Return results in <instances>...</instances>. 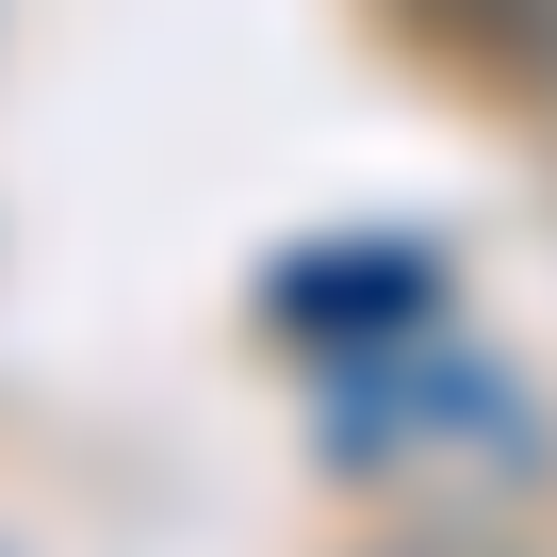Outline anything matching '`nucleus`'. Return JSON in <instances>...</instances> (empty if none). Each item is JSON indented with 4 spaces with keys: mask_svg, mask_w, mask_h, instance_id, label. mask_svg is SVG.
<instances>
[{
    "mask_svg": "<svg viewBox=\"0 0 557 557\" xmlns=\"http://www.w3.org/2000/svg\"><path fill=\"white\" fill-rule=\"evenodd\" d=\"M426 246H296L278 262V329H329V345H361V329H410L426 312Z\"/></svg>",
    "mask_w": 557,
    "mask_h": 557,
    "instance_id": "1",
    "label": "nucleus"
},
{
    "mask_svg": "<svg viewBox=\"0 0 557 557\" xmlns=\"http://www.w3.org/2000/svg\"><path fill=\"white\" fill-rule=\"evenodd\" d=\"M410 17L492 83H557V0H410Z\"/></svg>",
    "mask_w": 557,
    "mask_h": 557,
    "instance_id": "2",
    "label": "nucleus"
}]
</instances>
